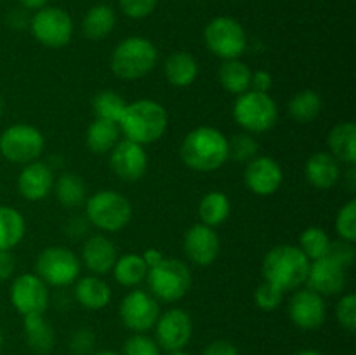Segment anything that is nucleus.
I'll return each instance as SVG.
<instances>
[{"mask_svg": "<svg viewBox=\"0 0 356 355\" xmlns=\"http://www.w3.org/2000/svg\"><path fill=\"white\" fill-rule=\"evenodd\" d=\"M219 82H221L222 89L228 90L229 94H240L250 90V79H252V72H250L249 65L242 63L240 59H226L222 65L219 66Z\"/></svg>", "mask_w": 356, "mask_h": 355, "instance_id": "nucleus-29", "label": "nucleus"}, {"mask_svg": "<svg viewBox=\"0 0 356 355\" xmlns=\"http://www.w3.org/2000/svg\"><path fill=\"white\" fill-rule=\"evenodd\" d=\"M44 136L35 125L14 124L0 134V153L13 164H30L44 152Z\"/></svg>", "mask_w": 356, "mask_h": 355, "instance_id": "nucleus-11", "label": "nucleus"}, {"mask_svg": "<svg viewBox=\"0 0 356 355\" xmlns=\"http://www.w3.org/2000/svg\"><path fill=\"white\" fill-rule=\"evenodd\" d=\"M72 355H75V354H72Z\"/></svg>", "mask_w": 356, "mask_h": 355, "instance_id": "nucleus-57", "label": "nucleus"}, {"mask_svg": "<svg viewBox=\"0 0 356 355\" xmlns=\"http://www.w3.org/2000/svg\"><path fill=\"white\" fill-rule=\"evenodd\" d=\"M70 347L75 355H89L92 354L94 347H96V334L90 329H79L73 333L72 341H70Z\"/></svg>", "mask_w": 356, "mask_h": 355, "instance_id": "nucleus-44", "label": "nucleus"}, {"mask_svg": "<svg viewBox=\"0 0 356 355\" xmlns=\"http://www.w3.org/2000/svg\"><path fill=\"white\" fill-rule=\"evenodd\" d=\"M148 265L141 254H124L113 265V277L124 287H136L146 281Z\"/></svg>", "mask_w": 356, "mask_h": 355, "instance_id": "nucleus-31", "label": "nucleus"}, {"mask_svg": "<svg viewBox=\"0 0 356 355\" xmlns=\"http://www.w3.org/2000/svg\"><path fill=\"white\" fill-rule=\"evenodd\" d=\"M37 275L52 287L73 284L80 275V261L73 251L63 246H52L42 251L35 261Z\"/></svg>", "mask_w": 356, "mask_h": 355, "instance_id": "nucleus-10", "label": "nucleus"}, {"mask_svg": "<svg viewBox=\"0 0 356 355\" xmlns=\"http://www.w3.org/2000/svg\"><path fill=\"white\" fill-rule=\"evenodd\" d=\"M10 303L21 317L44 315L49 308L47 284L37 274L17 275L10 285Z\"/></svg>", "mask_w": 356, "mask_h": 355, "instance_id": "nucleus-13", "label": "nucleus"}, {"mask_svg": "<svg viewBox=\"0 0 356 355\" xmlns=\"http://www.w3.org/2000/svg\"><path fill=\"white\" fill-rule=\"evenodd\" d=\"M159 63V51L145 37H127L113 49L111 72L120 80H139L153 72Z\"/></svg>", "mask_w": 356, "mask_h": 355, "instance_id": "nucleus-4", "label": "nucleus"}, {"mask_svg": "<svg viewBox=\"0 0 356 355\" xmlns=\"http://www.w3.org/2000/svg\"><path fill=\"white\" fill-rule=\"evenodd\" d=\"M204 40L214 56L226 59H238L247 49V35L242 24L228 16H219L209 21L204 31Z\"/></svg>", "mask_w": 356, "mask_h": 355, "instance_id": "nucleus-8", "label": "nucleus"}, {"mask_svg": "<svg viewBox=\"0 0 356 355\" xmlns=\"http://www.w3.org/2000/svg\"><path fill=\"white\" fill-rule=\"evenodd\" d=\"M143 258H145V261H146V265H148V268H152V267H155V265L159 263V261L162 260L163 256H162V253H159V251H156V249H149L148 253H146Z\"/></svg>", "mask_w": 356, "mask_h": 355, "instance_id": "nucleus-50", "label": "nucleus"}, {"mask_svg": "<svg viewBox=\"0 0 356 355\" xmlns=\"http://www.w3.org/2000/svg\"><path fill=\"white\" fill-rule=\"evenodd\" d=\"M165 79L174 87H188L197 80L198 63L190 52L176 51L165 59Z\"/></svg>", "mask_w": 356, "mask_h": 355, "instance_id": "nucleus-26", "label": "nucleus"}, {"mask_svg": "<svg viewBox=\"0 0 356 355\" xmlns=\"http://www.w3.org/2000/svg\"><path fill=\"white\" fill-rule=\"evenodd\" d=\"M120 141V127L117 122L101 120L96 118L92 124L87 127L86 145L87 148L97 155H106L113 150V146Z\"/></svg>", "mask_w": 356, "mask_h": 355, "instance_id": "nucleus-27", "label": "nucleus"}, {"mask_svg": "<svg viewBox=\"0 0 356 355\" xmlns=\"http://www.w3.org/2000/svg\"><path fill=\"white\" fill-rule=\"evenodd\" d=\"M94 355H120V354H117L115 350H99V352H96Z\"/></svg>", "mask_w": 356, "mask_h": 355, "instance_id": "nucleus-53", "label": "nucleus"}, {"mask_svg": "<svg viewBox=\"0 0 356 355\" xmlns=\"http://www.w3.org/2000/svg\"><path fill=\"white\" fill-rule=\"evenodd\" d=\"M110 167L122 181L134 183L145 176L148 169V155L143 145L124 138L110 152Z\"/></svg>", "mask_w": 356, "mask_h": 355, "instance_id": "nucleus-15", "label": "nucleus"}, {"mask_svg": "<svg viewBox=\"0 0 356 355\" xmlns=\"http://www.w3.org/2000/svg\"><path fill=\"white\" fill-rule=\"evenodd\" d=\"M56 198L66 209H75L86 202L87 188L82 176L75 173H63L58 180H54Z\"/></svg>", "mask_w": 356, "mask_h": 355, "instance_id": "nucleus-32", "label": "nucleus"}, {"mask_svg": "<svg viewBox=\"0 0 356 355\" xmlns=\"http://www.w3.org/2000/svg\"><path fill=\"white\" fill-rule=\"evenodd\" d=\"M125 100L118 93L111 89L99 90L96 96L92 97V111L96 115V118L101 120H110L117 122L120 120L122 113L125 110Z\"/></svg>", "mask_w": 356, "mask_h": 355, "instance_id": "nucleus-35", "label": "nucleus"}, {"mask_svg": "<svg viewBox=\"0 0 356 355\" xmlns=\"http://www.w3.org/2000/svg\"><path fill=\"white\" fill-rule=\"evenodd\" d=\"M26 233V223L17 209L0 205V249L13 251Z\"/></svg>", "mask_w": 356, "mask_h": 355, "instance_id": "nucleus-30", "label": "nucleus"}, {"mask_svg": "<svg viewBox=\"0 0 356 355\" xmlns=\"http://www.w3.org/2000/svg\"><path fill=\"white\" fill-rule=\"evenodd\" d=\"M330 242L332 240L329 239L327 232L320 226H309L299 237V249L305 253V256L308 258L309 261L320 260V258H325L329 254Z\"/></svg>", "mask_w": 356, "mask_h": 355, "instance_id": "nucleus-36", "label": "nucleus"}, {"mask_svg": "<svg viewBox=\"0 0 356 355\" xmlns=\"http://www.w3.org/2000/svg\"><path fill=\"white\" fill-rule=\"evenodd\" d=\"M202 355H238V348L228 340H216L204 348Z\"/></svg>", "mask_w": 356, "mask_h": 355, "instance_id": "nucleus-46", "label": "nucleus"}, {"mask_svg": "<svg viewBox=\"0 0 356 355\" xmlns=\"http://www.w3.org/2000/svg\"><path fill=\"white\" fill-rule=\"evenodd\" d=\"M306 180L318 190L334 188L341 180L339 160L329 152H316L308 159L305 167Z\"/></svg>", "mask_w": 356, "mask_h": 355, "instance_id": "nucleus-22", "label": "nucleus"}, {"mask_svg": "<svg viewBox=\"0 0 356 355\" xmlns=\"http://www.w3.org/2000/svg\"><path fill=\"white\" fill-rule=\"evenodd\" d=\"M336 319L339 326L348 333L356 331V296L353 292H348L337 301L336 305Z\"/></svg>", "mask_w": 356, "mask_h": 355, "instance_id": "nucleus-40", "label": "nucleus"}, {"mask_svg": "<svg viewBox=\"0 0 356 355\" xmlns=\"http://www.w3.org/2000/svg\"><path fill=\"white\" fill-rule=\"evenodd\" d=\"M117 247L106 235H90L82 247V261L94 275H104L113 270L117 261Z\"/></svg>", "mask_w": 356, "mask_h": 355, "instance_id": "nucleus-21", "label": "nucleus"}, {"mask_svg": "<svg viewBox=\"0 0 356 355\" xmlns=\"http://www.w3.org/2000/svg\"><path fill=\"white\" fill-rule=\"evenodd\" d=\"M30 31L38 44L49 49H61L70 44L73 21L61 7H42L30 17Z\"/></svg>", "mask_w": 356, "mask_h": 355, "instance_id": "nucleus-9", "label": "nucleus"}, {"mask_svg": "<svg viewBox=\"0 0 356 355\" xmlns=\"http://www.w3.org/2000/svg\"><path fill=\"white\" fill-rule=\"evenodd\" d=\"M271 87H273V77L266 70H257L252 73V79H250V89L257 90V93L270 94Z\"/></svg>", "mask_w": 356, "mask_h": 355, "instance_id": "nucleus-45", "label": "nucleus"}, {"mask_svg": "<svg viewBox=\"0 0 356 355\" xmlns=\"http://www.w3.org/2000/svg\"><path fill=\"white\" fill-rule=\"evenodd\" d=\"M233 117L245 132L259 134L275 127L278 120V108L270 94L250 89L236 97Z\"/></svg>", "mask_w": 356, "mask_h": 355, "instance_id": "nucleus-7", "label": "nucleus"}, {"mask_svg": "<svg viewBox=\"0 0 356 355\" xmlns=\"http://www.w3.org/2000/svg\"><path fill=\"white\" fill-rule=\"evenodd\" d=\"M160 347L153 338L143 334H132L124 345V354L122 355H160Z\"/></svg>", "mask_w": 356, "mask_h": 355, "instance_id": "nucleus-41", "label": "nucleus"}, {"mask_svg": "<svg viewBox=\"0 0 356 355\" xmlns=\"http://www.w3.org/2000/svg\"><path fill=\"white\" fill-rule=\"evenodd\" d=\"M117 24L115 10L106 3H97L90 7L82 21V31L89 40H103L113 31Z\"/></svg>", "mask_w": 356, "mask_h": 355, "instance_id": "nucleus-28", "label": "nucleus"}, {"mask_svg": "<svg viewBox=\"0 0 356 355\" xmlns=\"http://www.w3.org/2000/svg\"><path fill=\"white\" fill-rule=\"evenodd\" d=\"M348 282V270L341 267L330 256L320 258L309 263L306 287L318 292L320 296H334L343 292Z\"/></svg>", "mask_w": 356, "mask_h": 355, "instance_id": "nucleus-17", "label": "nucleus"}, {"mask_svg": "<svg viewBox=\"0 0 356 355\" xmlns=\"http://www.w3.org/2000/svg\"><path fill=\"white\" fill-rule=\"evenodd\" d=\"M3 113V100H2V96H0V115Z\"/></svg>", "mask_w": 356, "mask_h": 355, "instance_id": "nucleus-56", "label": "nucleus"}, {"mask_svg": "<svg viewBox=\"0 0 356 355\" xmlns=\"http://www.w3.org/2000/svg\"><path fill=\"white\" fill-rule=\"evenodd\" d=\"M24 338L31 352L38 355H45L52 352L56 345V334L51 324L44 319V315L23 317Z\"/></svg>", "mask_w": 356, "mask_h": 355, "instance_id": "nucleus-25", "label": "nucleus"}, {"mask_svg": "<svg viewBox=\"0 0 356 355\" xmlns=\"http://www.w3.org/2000/svg\"><path fill=\"white\" fill-rule=\"evenodd\" d=\"M17 2L21 3V7H23V9L38 10V9H42V7L47 6L49 0H17Z\"/></svg>", "mask_w": 356, "mask_h": 355, "instance_id": "nucleus-49", "label": "nucleus"}, {"mask_svg": "<svg viewBox=\"0 0 356 355\" xmlns=\"http://www.w3.org/2000/svg\"><path fill=\"white\" fill-rule=\"evenodd\" d=\"M346 184H348V188H350L351 194H353V191L356 190V167H355V164H353V166H350V169H348Z\"/></svg>", "mask_w": 356, "mask_h": 355, "instance_id": "nucleus-51", "label": "nucleus"}, {"mask_svg": "<svg viewBox=\"0 0 356 355\" xmlns=\"http://www.w3.org/2000/svg\"><path fill=\"white\" fill-rule=\"evenodd\" d=\"M183 247L191 263L198 265V267H209L219 256L221 242H219V237L214 228L204 225V223H198L186 230Z\"/></svg>", "mask_w": 356, "mask_h": 355, "instance_id": "nucleus-19", "label": "nucleus"}, {"mask_svg": "<svg viewBox=\"0 0 356 355\" xmlns=\"http://www.w3.org/2000/svg\"><path fill=\"white\" fill-rule=\"evenodd\" d=\"M257 150H259V143L254 139L250 132H238L232 139H228L229 159H233L235 162H250L254 157H257Z\"/></svg>", "mask_w": 356, "mask_h": 355, "instance_id": "nucleus-37", "label": "nucleus"}, {"mask_svg": "<svg viewBox=\"0 0 356 355\" xmlns=\"http://www.w3.org/2000/svg\"><path fill=\"white\" fill-rule=\"evenodd\" d=\"M289 315L292 324L302 331H315L322 327L327 317V305L323 296L312 289H299L289 301Z\"/></svg>", "mask_w": 356, "mask_h": 355, "instance_id": "nucleus-16", "label": "nucleus"}, {"mask_svg": "<svg viewBox=\"0 0 356 355\" xmlns=\"http://www.w3.org/2000/svg\"><path fill=\"white\" fill-rule=\"evenodd\" d=\"M309 263L312 261L298 246L292 244L275 246L273 249L268 251L263 260L264 281L271 282L284 292L296 291L306 282Z\"/></svg>", "mask_w": 356, "mask_h": 355, "instance_id": "nucleus-3", "label": "nucleus"}, {"mask_svg": "<svg viewBox=\"0 0 356 355\" xmlns=\"http://www.w3.org/2000/svg\"><path fill=\"white\" fill-rule=\"evenodd\" d=\"M54 187V173L51 166L40 160L26 164L17 176V190L30 202L44 200Z\"/></svg>", "mask_w": 356, "mask_h": 355, "instance_id": "nucleus-20", "label": "nucleus"}, {"mask_svg": "<svg viewBox=\"0 0 356 355\" xmlns=\"http://www.w3.org/2000/svg\"><path fill=\"white\" fill-rule=\"evenodd\" d=\"M148 287L156 301L174 303L186 296L191 287V271L184 261L162 258L146 275Z\"/></svg>", "mask_w": 356, "mask_h": 355, "instance_id": "nucleus-5", "label": "nucleus"}, {"mask_svg": "<svg viewBox=\"0 0 356 355\" xmlns=\"http://www.w3.org/2000/svg\"><path fill=\"white\" fill-rule=\"evenodd\" d=\"M7 21H9L10 26L17 28V30L30 26V17H28L26 14L23 13V9L13 10V13H10V16H9V19H7Z\"/></svg>", "mask_w": 356, "mask_h": 355, "instance_id": "nucleus-48", "label": "nucleus"}, {"mask_svg": "<svg viewBox=\"0 0 356 355\" xmlns=\"http://www.w3.org/2000/svg\"><path fill=\"white\" fill-rule=\"evenodd\" d=\"M16 271V258L13 251L0 249V281H9Z\"/></svg>", "mask_w": 356, "mask_h": 355, "instance_id": "nucleus-47", "label": "nucleus"}, {"mask_svg": "<svg viewBox=\"0 0 356 355\" xmlns=\"http://www.w3.org/2000/svg\"><path fill=\"white\" fill-rule=\"evenodd\" d=\"M2 347H3V334H2V329H0V352H2Z\"/></svg>", "mask_w": 356, "mask_h": 355, "instance_id": "nucleus-55", "label": "nucleus"}, {"mask_svg": "<svg viewBox=\"0 0 356 355\" xmlns=\"http://www.w3.org/2000/svg\"><path fill=\"white\" fill-rule=\"evenodd\" d=\"M169 115L167 110L153 100H138L125 104V110L118 120L120 132L125 139L138 145H152L159 141L167 131Z\"/></svg>", "mask_w": 356, "mask_h": 355, "instance_id": "nucleus-2", "label": "nucleus"}, {"mask_svg": "<svg viewBox=\"0 0 356 355\" xmlns=\"http://www.w3.org/2000/svg\"><path fill=\"white\" fill-rule=\"evenodd\" d=\"M322 111V97L316 90L305 89L292 96L289 103V113L298 124H309Z\"/></svg>", "mask_w": 356, "mask_h": 355, "instance_id": "nucleus-34", "label": "nucleus"}, {"mask_svg": "<svg viewBox=\"0 0 356 355\" xmlns=\"http://www.w3.org/2000/svg\"><path fill=\"white\" fill-rule=\"evenodd\" d=\"M229 212H232V204L228 195L222 191H209L198 204V216L202 223L211 228L222 225L228 219Z\"/></svg>", "mask_w": 356, "mask_h": 355, "instance_id": "nucleus-33", "label": "nucleus"}, {"mask_svg": "<svg viewBox=\"0 0 356 355\" xmlns=\"http://www.w3.org/2000/svg\"><path fill=\"white\" fill-rule=\"evenodd\" d=\"M330 155L336 157L339 162L353 166L356 162V125L353 122H341L334 125L329 132Z\"/></svg>", "mask_w": 356, "mask_h": 355, "instance_id": "nucleus-24", "label": "nucleus"}, {"mask_svg": "<svg viewBox=\"0 0 356 355\" xmlns=\"http://www.w3.org/2000/svg\"><path fill=\"white\" fill-rule=\"evenodd\" d=\"M284 294L280 287L273 285L271 282L264 281L263 284L257 285L256 291H254V303L259 306L264 312H271V310H277L278 306L284 301Z\"/></svg>", "mask_w": 356, "mask_h": 355, "instance_id": "nucleus-39", "label": "nucleus"}, {"mask_svg": "<svg viewBox=\"0 0 356 355\" xmlns=\"http://www.w3.org/2000/svg\"><path fill=\"white\" fill-rule=\"evenodd\" d=\"M336 232L339 239L355 242L356 240V200L351 198L337 211Z\"/></svg>", "mask_w": 356, "mask_h": 355, "instance_id": "nucleus-38", "label": "nucleus"}, {"mask_svg": "<svg viewBox=\"0 0 356 355\" xmlns=\"http://www.w3.org/2000/svg\"><path fill=\"white\" fill-rule=\"evenodd\" d=\"M353 244L355 242H348V240L343 239L336 240V242H330V249L327 256H330L334 261H337L341 267H344L348 270L356 260V251Z\"/></svg>", "mask_w": 356, "mask_h": 355, "instance_id": "nucleus-43", "label": "nucleus"}, {"mask_svg": "<svg viewBox=\"0 0 356 355\" xmlns=\"http://www.w3.org/2000/svg\"><path fill=\"white\" fill-rule=\"evenodd\" d=\"M193 334L190 313L183 308H170L159 317L155 324V341L160 350H184Z\"/></svg>", "mask_w": 356, "mask_h": 355, "instance_id": "nucleus-14", "label": "nucleus"}, {"mask_svg": "<svg viewBox=\"0 0 356 355\" xmlns=\"http://www.w3.org/2000/svg\"><path fill=\"white\" fill-rule=\"evenodd\" d=\"M159 0H118L120 10L132 19H145L155 10Z\"/></svg>", "mask_w": 356, "mask_h": 355, "instance_id": "nucleus-42", "label": "nucleus"}, {"mask_svg": "<svg viewBox=\"0 0 356 355\" xmlns=\"http://www.w3.org/2000/svg\"><path fill=\"white\" fill-rule=\"evenodd\" d=\"M120 320L132 333L143 334L153 329L160 317V305L153 294L143 289H132L120 303Z\"/></svg>", "mask_w": 356, "mask_h": 355, "instance_id": "nucleus-12", "label": "nucleus"}, {"mask_svg": "<svg viewBox=\"0 0 356 355\" xmlns=\"http://www.w3.org/2000/svg\"><path fill=\"white\" fill-rule=\"evenodd\" d=\"M294 355H322V354H320V352H316V350H312V348H306V350L296 352Z\"/></svg>", "mask_w": 356, "mask_h": 355, "instance_id": "nucleus-52", "label": "nucleus"}, {"mask_svg": "<svg viewBox=\"0 0 356 355\" xmlns=\"http://www.w3.org/2000/svg\"><path fill=\"white\" fill-rule=\"evenodd\" d=\"M75 299L87 310H101L111 301V287L97 275H86L75 281Z\"/></svg>", "mask_w": 356, "mask_h": 355, "instance_id": "nucleus-23", "label": "nucleus"}, {"mask_svg": "<svg viewBox=\"0 0 356 355\" xmlns=\"http://www.w3.org/2000/svg\"><path fill=\"white\" fill-rule=\"evenodd\" d=\"M243 181L254 195L268 197L282 187L284 173H282L280 164L271 157H254L250 162H247Z\"/></svg>", "mask_w": 356, "mask_h": 355, "instance_id": "nucleus-18", "label": "nucleus"}, {"mask_svg": "<svg viewBox=\"0 0 356 355\" xmlns=\"http://www.w3.org/2000/svg\"><path fill=\"white\" fill-rule=\"evenodd\" d=\"M181 160L197 173H212L228 162V138L216 127H197L181 143Z\"/></svg>", "mask_w": 356, "mask_h": 355, "instance_id": "nucleus-1", "label": "nucleus"}, {"mask_svg": "<svg viewBox=\"0 0 356 355\" xmlns=\"http://www.w3.org/2000/svg\"><path fill=\"white\" fill-rule=\"evenodd\" d=\"M86 218L103 232H120L132 219V205L115 190H99L86 200Z\"/></svg>", "mask_w": 356, "mask_h": 355, "instance_id": "nucleus-6", "label": "nucleus"}, {"mask_svg": "<svg viewBox=\"0 0 356 355\" xmlns=\"http://www.w3.org/2000/svg\"><path fill=\"white\" fill-rule=\"evenodd\" d=\"M165 355H190V354H186L184 350H172V352H167Z\"/></svg>", "mask_w": 356, "mask_h": 355, "instance_id": "nucleus-54", "label": "nucleus"}]
</instances>
